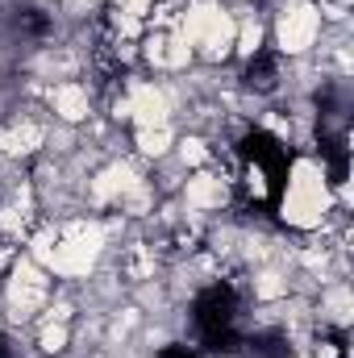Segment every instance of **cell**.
<instances>
[{"label": "cell", "instance_id": "6da1fadb", "mask_svg": "<svg viewBox=\"0 0 354 358\" xmlns=\"http://www.w3.org/2000/svg\"><path fill=\"white\" fill-rule=\"evenodd\" d=\"M325 208H330V192H325L321 167L309 163V159L296 163L292 179H288V196H283V221L300 225V229H313V225H321Z\"/></svg>", "mask_w": 354, "mask_h": 358}, {"label": "cell", "instance_id": "7a4b0ae2", "mask_svg": "<svg viewBox=\"0 0 354 358\" xmlns=\"http://www.w3.org/2000/svg\"><path fill=\"white\" fill-rule=\"evenodd\" d=\"M100 246H104L100 225H84V221H76V225L67 229V238H63V242H50L46 255H42L38 263L55 267L59 275H88L92 263L100 259Z\"/></svg>", "mask_w": 354, "mask_h": 358}, {"label": "cell", "instance_id": "3957f363", "mask_svg": "<svg viewBox=\"0 0 354 358\" xmlns=\"http://www.w3.org/2000/svg\"><path fill=\"white\" fill-rule=\"evenodd\" d=\"M234 34H238V25L229 21V13L221 4H192L187 17H183V34L179 38L187 46H204L208 59H221V55H229Z\"/></svg>", "mask_w": 354, "mask_h": 358}, {"label": "cell", "instance_id": "277c9868", "mask_svg": "<svg viewBox=\"0 0 354 358\" xmlns=\"http://www.w3.org/2000/svg\"><path fill=\"white\" fill-rule=\"evenodd\" d=\"M317 25H321V17H317V8H309V4L283 13V17H279V46H283L288 55L309 50L313 38H317Z\"/></svg>", "mask_w": 354, "mask_h": 358}, {"label": "cell", "instance_id": "5b68a950", "mask_svg": "<svg viewBox=\"0 0 354 358\" xmlns=\"http://www.w3.org/2000/svg\"><path fill=\"white\" fill-rule=\"evenodd\" d=\"M13 308H17V317H25V313H34L42 300H46V279H42V271L34 267L29 259L25 263H17L13 271Z\"/></svg>", "mask_w": 354, "mask_h": 358}, {"label": "cell", "instance_id": "8992f818", "mask_svg": "<svg viewBox=\"0 0 354 358\" xmlns=\"http://www.w3.org/2000/svg\"><path fill=\"white\" fill-rule=\"evenodd\" d=\"M125 104H129V117L146 129V125H167V96L159 88H150V84H134L129 96H125Z\"/></svg>", "mask_w": 354, "mask_h": 358}, {"label": "cell", "instance_id": "52a82bcc", "mask_svg": "<svg viewBox=\"0 0 354 358\" xmlns=\"http://www.w3.org/2000/svg\"><path fill=\"white\" fill-rule=\"evenodd\" d=\"M129 187H138V176H134V167H125V163H113L108 171H100V176L92 179V196L104 204V200H113V196H121V192H129Z\"/></svg>", "mask_w": 354, "mask_h": 358}, {"label": "cell", "instance_id": "ba28073f", "mask_svg": "<svg viewBox=\"0 0 354 358\" xmlns=\"http://www.w3.org/2000/svg\"><path fill=\"white\" fill-rule=\"evenodd\" d=\"M50 104H55V113H59L63 121H84V117H88V92L80 88V84L55 88L50 92Z\"/></svg>", "mask_w": 354, "mask_h": 358}, {"label": "cell", "instance_id": "9c48e42d", "mask_svg": "<svg viewBox=\"0 0 354 358\" xmlns=\"http://www.w3.org/2000/svg\"><path fill=\"white\" fill-rule=\"evenodd\" d=\"M225 200V183L213 176H196L187 179V204H196V208H217Z\"/></svg>", "mask_w": 354, "mask_h": 358}, {"label": "cell", "instance_id": "30bf717a", "mask_svg": "<svg viewBox=\"0 0 354 358\" xmlns=\"http://www.w3.org/2000/svg\"><path fill=\"white\" fill-rule=\"evenodd\" d=\"M42 146V129L38 125H17V129H0V150L4 155H29Z\"/></svg>", "mask_w": 354, "mask_h": 358}, {"label": "cell", "instance_id": "8fae6325", "mask_svg": "<svg viewBox=\"0 0 354 358\" xmlns=\"http://www.w3.org/2000/svg\"><path fill=\"white\" fill-rule=\"evenodd\" d=\"M138 146H142V155L159 159V155H167V146H171V129H167V125H146V129L138 134Z\"/></svg>", "mask_w": 354, "mask_h": 358}, {"label": "cell", "instance_id": "7c38bea8", "mask_svg": "<svg viewBox=\"0 0 354 358\" xmlns=\"http://www.w3.org/2000/svg\"><path fill=\"white\" fill-rule=\"evenodd\" d=\"M259 42H263L259 21H242V29H238V50H242V55H255V50H259Z\"/></svg>", "mask_w": 354, "mask_h": 358}, {"label": "cell", "instance_id": "4fadbf2b", "mask_svg": "<svg viewBox=\"0 0 354 358\" xmlns=\"http://www.w3.org/2000/svg\"><path fill=\"white\" fill-rule=\"evenodd\" d=\"M192 59V46L183 38H167V50H163V67H183Z\"/></svg>", "mask_w": 354, "mask_h": 358}, {"label": "cell", "instance_id": "5bb4252c", "mask_svg": "<svg viewBox=\"0 0 354 358\" xmlns=\"http://www.w3.org/2000/svg\"><path fill=\"white\" fill-rule=\"evenodd\" d=\"M255 292H259L263 300H275V296H283V292H288V283H283L275 271H263V275L255 279Z\"/></svg>", "mask_w": 354, "mask_h": 358}, {"label": "cell", "instance_id": "9a60e30c", "mask_svg": "<svg viewBox=\"0 0 354 358\" xmlns=\"http://www.w3.org/2000/svg\"><path fill=\"white\" fill-rule=\"evenodd\" d=\"M325 304H330V317H334V321H351V292H346V287L330 292Z\"/></svg>", "mask_w": 354, "mask_h": 358}, {"label": "cell", "instance_id": "2e32d148", "mask_svg": "<svg viewBox=\"0 0 354 358\" xmlns=\"http://www.w3.org/2000/svg\"><path fill=\"white\" fill-rule=\"evenodd\" d=\"M63 346H67V329H63V325H46V334H42V350L59 355Z\"/></svg>", "mask_w": 354, "mask_h": 358}, {"label": "cell", "instance_id": "e0dca14e", "mask_svg": "<svg viewBox=\"0 0 354 358\" xmlns=\"http://www.w3.org/2000/svg\"><path fill=\"white\" fill-rule=\"evenodd\" d=\"M183 163H192V167H196V163H204V146H200L196 138H192V142H183Z\"/></svg>", "mask_w": 354, "mask_h": 358}, {"label": "cell", "instance_id": "ac0fdd59", "mask_svg": "<svg viewBox=\"0 0 354 358\" xmlns=\"http://www.w3.org/2000/svg\"><path fill=\"white\" fill-rule=\"evenodd\" d=\"M117 29H121L125 38H134V34H138V17H134V13H117Z\"/></svg>", "mask_w": 354, "mask_h": 358}, {"label": "cell", "instance_id": "d6986e66", "mask_svg": "<svg viewBox=\"0 0 354 358\" xmlns=\"http://www.w3.org/2000/svg\"><path fill=\"white\" fill-rule=\"evenodd\" d=\"M117 4H121V13H134V17H142L150 8V0H117Z\"/></svg>", "mask_w": 354, "mask_h": 358}]
</instances>
